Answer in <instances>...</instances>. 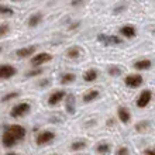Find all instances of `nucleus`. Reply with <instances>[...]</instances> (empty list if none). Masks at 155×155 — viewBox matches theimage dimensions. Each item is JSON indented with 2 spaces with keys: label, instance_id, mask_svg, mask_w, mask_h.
Wrapping results in <instances>:
<instances>
[{
  "label": "nucleus",
  "instance_id": "obj_24",
  "mask_svg": "<svg viewBox=\"0 0 155 155\" xmlns=\"http://www.w3.org/2000/svg\"><path fill=\"white\" fill-rule=\"evenodd\" d=\"M42 72H44V69L38 66V68H35V69L28 71V72H27V76H28V78H31V76H37V75H41Z\"/></svg>",
  "mask_w": 155,
  "mask_h": 155
},
{
  "label": "nucleus",
  "instance_id": "obj_31",
  "mask_svg": "<svg viewBox=\"0 0 155 155\" xmlns=\"http://www.w3.org/2000/svg\"><path fill=\"white\" fill-rule=\"evenodd\" d=\"M81 2H82V0H74V2H72V4H74V6H75V4H79V3H81Z\"/></svg>",
  "mask_w": 155,
  "mask_h": 155
},
{
  "label": "nucleus",
  "instance_id": "obj_33",
  "mask_svg": "<svg viewBox=\"0 0 155 155\" xmlns=\"http://www.w3.org/2000/svg\"><path fill=\"white\" fill-rule=\"evenodd\" d=\"M2 49H3V47H2V45H0V52H2Z\"/></svg>",
  "mask_w": 155,
  "mask_h": 155
},
{
  "label": "nucleus",
  "instance_id": "obj_23",
  "mask_svg": "<svg viewBox=\"0 0 155 155\" xmlns=\"http://www.w3.org/2000/svg\"><path fill=\"white\" fill-rule=\"evenodd\" d=\"M71 148H72V151H81V150L86 148V143L85 141H75V143H72Z\"/></svg>",
  "mask_w": 155,
  "mask_h": 155
},
{
  "label": "nucleus",
  "instance_id": "obj_20",
  "mask_svg": "<svg viewBox=\"0 0 155 155\" xmlns=\"http://www.w3.org/2000/svg\"><path fill=\"white\" fill-rule=\"evenodd\" d=\"M75 79H76V76L74 74H65L61 76V83L62 85H68V83H72Z\"/></svg>",
  "mask_w": 155,
  "mask_h": 155
},
{
  "label": "nucleus",
  "instance_id": "obj_3",
  "mask_svg": "<svg viewBox=\"0 0 155 155\" xmlns=\"http://www.w3.org/2000/svg\"><path fill=\"white\" fill-rule=\"evenodd\" d=\"M55 138V133L54 131H49V130H45V131H41L40 134L37 135V145H47V144H49L52 140Z\"/></svg>",
  "mask_w": 155,
  "mask_h": 155
},
{
  "label": "nucleus",
  "instance_id": "obj_18",
  "mask_svg": "<svg viewBox=\"0 0 155 155\" xmlns=\"http://www.w3.org/2000/svg\"><path fill=\"white\" fill-rule=\"evenodd\" d=\"M110 150H111L110 144H107V143H100L97 147H96V151H97L99 154H102V155L109 154V152H110Z\"/></svg>",
  "mask_w": 155,
  "mask_h": 155
},
{
  "label": "nucleus",
  "instance_id": "obj_5",
  "mask_svg": "<svg viewBox=\"0 0 155 155\" xmlns=\"http://www.w3.org/2000/svg\"><path fill=\"white\" fill-rule=\"evenodd\" d=\"M17 75V69L16 66L13 65H7V64H3L0 65V79H10V78L16 76Z\"/></svg>",
  "mask_w": 155,
  "mask_h": 155
},
{
  "label": "nucleus",
  "instance_id": "obj_12",
  "mask_svg": "<svg viewBox=\"0 0 155 155\" xmlns=\"http://www.w3.org/2000/svg\"><path fill=\"white\" fill-rule=\"evenodd\" d=\"M117 114H118V118H120V121L124 123V124H127V123L130 121V111L127 110L126 107H118V110H117Z\"/></svg>",
  "mask_w": 155,
  "mask_h": 155
},
{
  "label": "nucleus",
  "instance_id": "obj_27",
  "mask_svg": "<svg viewBox=\"0 0 155 155\" xmlns=\"http://www.w3.org/2000/svg\"><path fill=\"white\" fill-rule=\"evenodd\" d=\"M109 74L113 75V76H118V75H121V71H120V68L110 66V68H109Z\"/></svg>",
  "mask_w": 155,
  "mask_h": 155
},
{
  "label": "nucleus",
  "instance_id": "obj_26",
  "mask_svg": "<svg viewBox=\"0 0 155 155\" xmlns=\"http://www.w3.org/2000/svg\"><path fill=\"white\" fill-rule=\"evenodd\" d=\"M8 31H10V27H8L7 24H2V25H0V38L4 37L6 34H8Z\"/></svg>",
  "mask_w": 155,
  "mask_h": 155
},
{
  "label": "nucleus",
  "instance_id": "obj_30",
  "mask_svg": "<svg viewBox=\"0 0 155 155\" xmlns=\"http://www.w3.org/2000/svg\"><path fill=\"white\" fill-rule=\"evenodd\" d=\"M45 85H49V79H45V81L40 82V86H41V87H44Z\"/></svg>",
  "mask_w": 155,
  "mask_h": 155
},
{
  "label": "nucleus",
  "instance_id": "obj_16",
  "mask_svg": "<svg viewBox=\"0 0 155 155\" xmlns=\"http://www.w3.org/2000/svg\"><path fill=\"white\" fill-rule=\"evenodd\" d=\"M134 68L135 69H140V71L148 69V68H151V61H150V59H141V61H137L134 64Z\"/></svg>",
  "mask_w": 155,
  "mask_h": 155
},
{
  "label": "nucleus",
  "instance_id": "obj_4",
  "mask_svg": "<svg viewBox=\"0 0 155 155\" xmlns=\"http://www.w3.org/2000/svg\"><path fill=\"white\" fill-rule=\"evenodd\" d=\"M52 59V57L49 55V54L47 52H40V54H35L33 57V59H31V65L34 66V68H38V66L44 65V64H47V62H49Z\"/></svg>",
  "mask_w": 155,
  "mask_h": 155
},
{
  "label": "nucleus",
  "instance_id": "obj_1",
  "mask_svg": "<svg viewBox=\"0 0 155 155\" xmlns=\"http://www.w3.org/2000/svg\"><path fill=\"white\" fill-rule=\"evenodd\" d=\"M30 109H31L30 103L21 102V103H18V104H16V106L12 107V110H10V116H12L13 118H20V117H23V116L27 114V113L30 111Z\"/></svg>",
  "mask_w": 155,
  "mask_h": 155
},
{
  "label": "nucleus",
  "instance_id": "obj_32",
  "mask_svg": "<svg viewBox=\"0 0 155 155\" xmlns=\"http://www.w3.org/2000/svg\"><path fill=\"white\" fill-rule=\"evenodd\" d=\"M4 155H17L16 152H8V154H4Z\"/></svg>",
  "mask_w": 155,
  "mask_h": 155
},
{
  "label": "nucleus",
  "instance_id": "obj_25",
  "mask_svg": "<svg viewBox=\"0 0 155 155\" xmlns=\"http://www.w3.org/2000/svg\"><path fill=\"white\" fill-rule=\"evenodd\" d=\"M0 14H4V16H12L13 14V10L7 6H3V4H0Z\"/></svg>",
  "mask_w": 155,
  "mask_h": 155
},
{
  "label": "nucleus",
  "instance_id": "obj_6",
  "mask_svg": "<svg viewBox=\"0 0 155 155\" xmlns=\"http://www.w3.org/2000/svg\"><path fill=\"white\" fill-rule=\"evenodd\" d=\"M124 83L126 86L131 87V89H137L143 85V76L141 75H128V76L124 79Z\"/></svg>",
  "mask_w": 155,
  "mask_h": 155
},
{
  "label": "nucleus",
  "instance_id": "obj_2",
  "mask_svg": "<svg viewBox=\"0 0 155 155\" xmlns=\"http://www.w3.org/2000/svg\"><path fill=\"white\" fill-rule=\"evenodd\" d=\"M6 130H7L8 133L17 140V141H23V140L25 138V135H27L25 127L20 126V124H12V126H8Z\"/></svg>",
  "mask_w": 155,
  "mask_h": 155
},
{
  "label": "nucleus",
  "instance_id": "obj_11",
  "mask_svg": "<svg viewBox=\"0 0 155 155\" xmlns=\"http://www.w3.org/2000/svg\"><path fill=\"white\" fill-rule=\"evenodd\" d=\"M35 51H37V45H28V47H24V48L17 49L16 55L18 58H27V57H31Z\"/></svg>",
  "mask_w": 155,
  "mask_h": 155
},
{
  "label": "nucleus",
  "instance_id": "obj_28",
  "mask_svg": "<svg viewBox=\"0 0 155 155\" xmlns=\"http://www.w3.org/2000/svg\"><path fill=\"white\" fill-rule=\"evenodd\" d=\"M116 155H130V151L126 147H120L117 150V152H116Z\"/></svg>",
  "mask_w": 155,
  "mask_h": 155
},
{
  "label": "nucleus",
  "instance_id": "obj_8",
  "mask_svg": "<svg viewBox=\"0 0 155 155\" xmlns=\"http://www.w3.org/2000/svg\"><path fill=\"white\" fill-rule=\"evenodd\" d=\"M97 40L100 42L106 45H117V44H121V38L116 37V35H106V34H99L97 35Z\"/></svg>",
  "mask_w": 155,
  "mask_h": 155
},
{
  "label": "nucleus",
  "instance_id": "obj_7",
  "mask_svg": "<svg viewBox=\"0 0 155 155\" xmlns=\"http://www.w3.org/2000/svg\"><path fill=\"white\" fill-rule=\"evenodd\" d=\"M151 99H152L151 92H150V90H144V92H141L140 97L137 99V106L141 107V109L147 107L148 104H150V102H151Z\"/></svg>",
  "mask_w": 155,
  "mask_h": 155
},
{
  "label": "nucleus",
  "instance_id": "obj_19",
  "mask_svg": "<svg viewBox=\"0 0 155 155\" xmlns=\"http://www.w3.org/2000/svg\"><path fill=\"white\" fill-rule=\"evenodd\" d=\"M42 21V16H41L40 13L38 14H34V16L30 17V20H28V25L30 27H35V25H38Z\"/></svg>",
  "mask_w": 155,
  "mask_h": 155
},
{
  "label": "nucleus",
  "instance_id": "obj_15",
  "mask_svg": "<svg viewBox=\"0 0 155 155\" xmlns=\"http://www.w3.org/2000/svg\"><path fill=\"white\" fill-rule=\"evenodd\" d=\"M97 71L96 69H89V71H86L85 74H83V79H85L86 82H93L97 79Z\"/></svg>",
  "mask_w": 155,
  "mask_h": 155
},
{
  "label": "nucleus",
  "instance_id": "obj_14",
  "mask_svg": "<svg viewBox=\"0 0 155 155\" xmlns=\"http://www.w3.org/2000/svg\"><path fill=\"white\" fill-rule=\"evenodd\" d=\"M120 33H121L124 37L131 38V37H134L135 35V28L134 27H131V25H124V27L120 28Z\"/></svg>",
  "mask_w": 155,
  "mask_h": 155
},
{
  "label": "nucleus",
  "instance_id": "obj_29",
  "mask_svg": "<svg viewBox=\"0 0 155 155\" xmlns=\"http://www.w3.org/2000/svg\"><path fill=\"white\" fill-rule=\"evenodd\" d=\"M144 155H155V148H148V150H145Z\"/></svg>",
  "mask_w": 155,
  "mask_h": 155
},
{
  "label": "nucleus",
  "instance_id": "obj_13",
  "mask_svg": "<svg viewBox=\"0 0 155 155\" xmlns=\"http://www.w3.org/2000/svg\"><path fill=\"white\" fill-rule=\"evenodd\" d=\"M65 107H66V110H68V113H71V114H74L75 113V97H74V94H66L65 96Z\"/></svg>",
  "mask_w": 155,
  "mask_h": 155
},
{
  "label": "nucleus",
  "instance_id": "obj_21",
  "mask_svg": "<svg viewBox=\"0 0 155 155\" xmlns=\"http://www.w3.org/2000/svg\"><path fill=\"white\" fill-rule=\"evenodd\" d=\"M66 55H68V58H78L81 55V49L78 47H72V48H69L66 51Z\"/></svg>",
  "mask_w": 155,
  "mask_h": 155
},
{
  "label": "nucleus",
  "instance_id": "obj_17",
  "mask_svg": "<svg viewBox=\"0 0 155 155\" xmlns=\"http://www.w3.org/2000/svg\"><path fill=\"white\" fill-rule=\"evenodd\" d=\"M97 97H99V92H97V90H90V92L85 93V96H83V102H85V103L93 102V100H96Z\"/></svg>",
  "mask_w": 155,
  "mask_h": 155
},
{
  "label": "nucleus",
  "instance_id": "obj_22",
  "mask_svg": "<svg viewBox=\"0 0 155 155\" xmlns=\"http://www.w3.org/2000/svg\"><path fill=\"white\" fill-rule=\"evenodd\" d=\"M18 96H20V93H18V92H10V93L4 94L3 97H2V102H3V103H6V102H10V100H13V99L18 97Z\"/></svg>",
  "mask_w": 155,
  "mask_h": 155
},
{
  "label": "nucleus",
  "instance_id": "obj_10",
  "mask_svg": "<svg viewBox=\"0 0 155 155\" xmlns=\"http://www.w3.org/2000/svg\"><path fill=\"white\" fill-rule=\"evenodd\" d=\"M65 96H66V93L64 90H57V92H54V93L48 97V104L49 106H57L61 100L65 99Z\"/></svg>",
  "mask_w": 155,
  "mask_h": 155
},
{
  "label": "nucleus",
  "instance_id": "obj_9",
  "mask_svg": "<svg viewBox=\"0 0 155 155\" xmlns=\"http://www.w3.org/2000/svg\"><path fill=\"white\" fill-rule=\"evenodd\" d=\"M2 143H3V147L4 148H12V147H14V145H17V141L14 137H13L10 133H8L7 130L3 133V135H2Z\"/></svg>",
  "mask_w": 155,
  "mask_h": 155
}]
</instances>
